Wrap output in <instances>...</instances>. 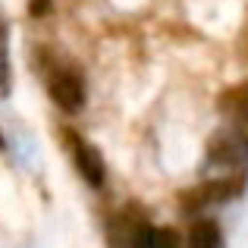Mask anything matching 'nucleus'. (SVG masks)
Wrapping results in <instances>:
<instances>
[{
	"instance_id": "obj_1",
	"label": "nucleus",
	"mask_w": 248,
	"mask_h": 248,
	"mask_svg": "<svg viewBox=\"0 0 248 248\" xmlns=\"http://www.w3.org/2000/svg\"><path fill=\"white\" fill-rule=\"evenodd\" d=\"M47 94L66 113H79L85 104V76L73 63H47Z\"/></svg>"
},
{
	"instance_id": "obj_2",
	"label": "nucleus",
	"mask_w": 248,
	"mask_h": 248,
	"mask_svg": "<svg viewBox=\"0 0 248 248\" xmlns=\"http://www.w3.org/2000/svg\"><path fill=\"white\" fill-rule=\"evenodd\" d=\"M148 236H151V226L145 214L135 207L113 214L107 223V248H145Z\"/></svg>"
},
{
	"instance_id": "obj_3",
	"label": "nucleus",
	"mask_w": 248,
	"mask_h": 248,
	"mask_svg": "<svg viewBox=\"0 0 248 248\" xmlns=\"http://www.w3.org/2000/svg\"><path fill=\"white\" fill-rule=\"evenodd\" d=\"M63 139H66V145H69V154H73V164L76 170L82 173V179L88 182V186H104V176H107V167H104V157H101V151H97L94 145H88V141L82 139V135H76V132H63Z\"/></svg>"
},
{
	"instance_id": "obj_4",
	"label": "nucleus",
	"mask_w": 248,
	"mask_h": 248,
	"mask_svg": "<svg viewBox=\"0 0 248 248\" xmlns=\"http://www.w3.org/2000/svg\"><path fill=\"white\" fill-rule=\"evenodd\" d=\"M242 192V176H230V179H207L204 186L192 188V192L182 195V201H186V211H192V207H204V204H217V201H226V198H236V195Z\"/></svg>"
},
{
	"instance_id": "obj_5",
	"label": "nucleus",
	"mask_w": 248,
	"mask_h": 248,
	"mask_svg": "<svg viewBox=\"0 0 248 248\" xmlns=\"http://www.w3.org/2000/svg\"><path fill=\"white\" fill-rule=\"evenodd\" d=\"M220 110L236 123V129H248V82L226 91L220 97Z\"/></svg>"
},
{
	"instance_id": "obj_6",
	"label": "nucleus",
	"mask_w": 248,
	"mask_h": 248,
	"mask_svg": "<svg viewBox=\"0 0 248 248\" xmlns=\"http://www.w3.org/2000/svg\"><path fill=\"white\" fill-rule=\"evenodd\" d=\"M188 248H220V226L214 220H195L188 226Z\"/></svg>"
},
{
	"instance_id": "obj_7",
	"label": "nucleus",
	"mask_w": 248,
	"mask_h": 248,
	"mask_svg": "<svg viewBox=\"0 0 248 248\" xmlns=\"http://www.w3.org/2000/svg\"><path fill=\"white\" fill-rule=\"evenodd\" d=\"M0 94H10V29L0 13Z\"/></svg>"
},
{
	"instance_id": "obj_8",
	"label": "nucleus",
	"mask_w": 248,
	"mask_h": 248,
	"mask_svg": "<svg viewBox=\"0 0 248 248\" xmlns=\"http://www.w3.org/2000/svg\"><path fill=\"white\" fill-rule=\"evenodd\" d=\"M145 248H179V242H176V236L170 230H151Z\"/></svg>"
},
{
	"instance_id": "obj_9",
	"label": "nucleus",
	"mask_w": 248,
	"mask_h": 248,
	"mask_svg": "<svg viewBox=\"0 0 248 248\" xmlns=\"http://www.w3.org/2000/svg\"><path fill=\"white\" fill-rule=\"evenodd\" d=\"M29 13H31L35 19L47 16V13H50V0H29Z\"/></svg>"
},
{
	"instance_id": "obj_10",
	"label": "nucleus",
	"mask_w": 248,
	"mask_h": 248,
	"mask_svg": "<svg viewBox=\"0 0 248 248\" xmlns=\"http://www.w3.org/2000/svg\"><path fill=\"white\" fill-rule=\"evenodd\" d=\"M0 148H3V135H0Z\"/></svg>"
}]
</instances>
